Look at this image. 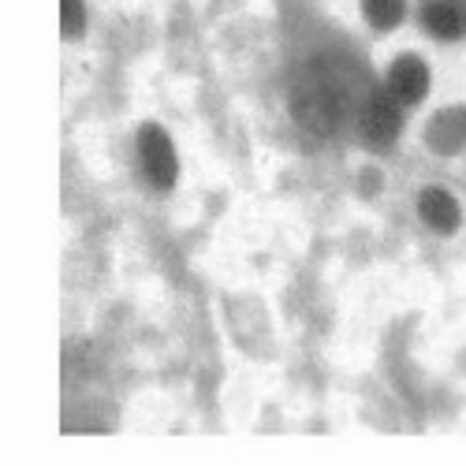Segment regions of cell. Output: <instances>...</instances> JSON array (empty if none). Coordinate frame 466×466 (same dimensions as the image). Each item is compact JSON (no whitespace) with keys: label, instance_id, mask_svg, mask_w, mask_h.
<instances>
[{"label":"cell","instance_id":"obj_1","mask_svg":"<svg viewBox=\"0 0 466 466\" xmlns=\"http://www.w3.org/2000/svg\"><path fill=\"white\" fill-rule=\"evenodd\" d=\"M138 153H142V168L153 187H172L176 179V149L161 127H146L138 135Z\"/></svg>","mask_w":466,"mask_h":466},{"label":"cell","instance_id":"obj_2","mask_svg":"<svg viewBox=\"0 0 466 466\" xmlns=\"http://www.w3.org/2000/svg\"><path fill=\"white\" fill-rule=\"evenodd\" d=\"M400 124H403V116H400V101L392 94H373L370 105L362 108V138L373 146L392 142L400 135Z\"/></svg>","mask_w":466,"mask_h":466},{"label":"cell","instance_id":"obj_3","mask_svg":"<svg viewBox=\"0 0 466 466\" xmlns=\"http://www.w3.org/2000/svg\"><path fill=\"white\" fill-rule=\"evenodd\" d=\"M425 90H430V71H425L421 60L403 56L392 64V71H388V94H392L400 105H414Z\"/></svg>","mask_w":466,"mask_h":466},{"label":"cell","instance_id":"obj_4","mask_svg":"<svg viewBox=\"0 0 466 466\" xmlns=\"http://www.w3.org/2000/svg\"><path fill=\"white\" fill-rule=\"evenodd\" d=\"M418 209H421V220L430 228H437V231H455V224H459V206H455L451 194L441 190V187L425 190L418 198Z\"/></svg>","mask_w":466,"mask_h":466},{"label":"cell","instance_id":"obj_5","mask_svg":"<svg viewBox=\"0 0 466 466\" xmlns=\"http://www.w3.org/2000/svg\"><path fill=\"white\" fill-rule=\"evenodd\" d=\"M425 26H430L437 37H444V42H451V37H459L466 30V15L459 5H451V0H437V5L425 8Z\"/></svg>","mask_w":466,"mask_h":466},{"label":"cell","instance_id":"obj_6","mask_svg":"<svg viewBox=\"0 0 466 466\" xmlns=\"http://www.w3.org/2000/svg\"><path fill=\"white\" fill-rule=\"evenodd\" d=\"M366 5V15L373 26L388 30V26H396L403 19V0H362Z\"/></svg>","mask_w":466,"mask_h":466},{"label":"cell","instance_id":"obj_7","mask_svg":"<svg viewBox=\"0 0 466 466\" xmlns=\"http://www.w3.org/2000/svg\"><path fill=\"white\" fill-rule=\"evenodd\" d=\"M64 5V34H83V26H86V15H83V5L79 0H60Z\"/></svg>","mask_w":466,"mask_h":466}]
</instances>
